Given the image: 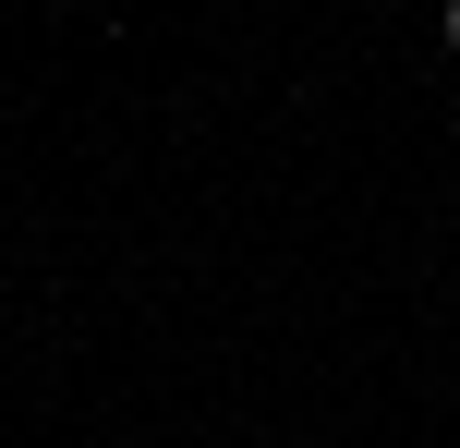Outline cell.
Here are the masks:
<instances>
[{"instance_id":"obj_1","label":"cell","mask_w":460,"mask_h":448,"mask_svg":"<svg viewBox=\"0 0 460 448\" xmlns=\"http://www.w3.org/2000/svg\"><path fill=\"white\" fill-rule=\"evenodd\" d=\"M437 37H448V48H460V0H448V13H437Z\"/></svg>"}]
</instances>
